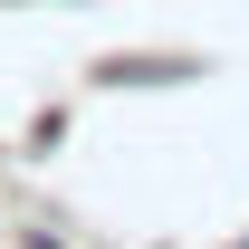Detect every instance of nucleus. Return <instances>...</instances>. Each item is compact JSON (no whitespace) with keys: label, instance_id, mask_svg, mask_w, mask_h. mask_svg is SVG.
Instances as JSON below:
<instances>
[{"label":"nucleus","instance_id":"obj_1","mask_svg":"<svg viewBox=\"0 0 249 249\" xmlns=\"http://www.w3.org/2000/svg\"><path fill=\"white\" fill-rule=\"evenodd\" d=\"M192 77H211V58H192V48H115V58H96V87H192Z\"/></svg>","mask_w":249,"mask_h":249}]
</instances>
